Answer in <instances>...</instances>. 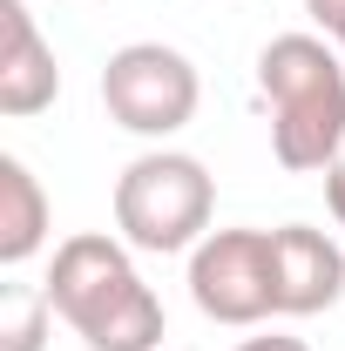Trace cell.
Here are the masks:
<instances>
[{"label": "cell", "instance_id": "cell-1", "mask_svg": "<svg viewBox=\"0 0 345 351\" xmlns=\"http://www.w3.org/2000/svg\"><path fill=\"white\" fill-rule=\"evenodd\" d=\"M41 291L54 304V317L88 351H156L163 345V304L142 284L129 243L109 237V230H75L54 250V270H47Z\"/></svg>", "mask_w": 345, "mask_h": 351}, {"label": "cell", "instance_id": "cell-2", "mask_svg": "<svg viewBox=\"0 0 345 351\" xmlns=\"http://www.w3.org/2000/svg\"><path fill=\"white\" fill-rule=\"evenodd\" d=\"M258 95L271 108V156L285 169H332L345 156V61L318 34H278L258 54Z\"/></svg>", "mask_w": 345, "mask_h": 351}, {"label": "cell", "instance_id": "cell-3", "mask_svg": "<svg viewBox=\"0 0 345 351\" xmlns=\"http://www.w3.org/2000/svg\"><path fill=\"white\" fill-rule=\"evenodd\" d=\"M210 210H216V182L183 149H149L115 176V230L129 250H149V257L197 250L210 237Z\"/></svg>", "mask_w": 345, "mask_h": 351}, {"label": "cell", "instance_id": "cell-4", "mask_svg": "<svg viewBox=\"0 0 345 351\" xmlns=\"http://www.w3.org/2000/svg\"><path fill=\"white\" fill-rule=\"evenodd\" d=\"M197 101H203V82H197V61L183 47L129 41L102 61V108H109L115 129H129V135L170 142L176 129H190Z\"/></svg>", "mask_w": 345, "mask_h": 351}, {"label": "cell", "instance_id": "cell-5", "mask_svg": "<svg viewBox=\"0 0 345 351\" xmlns=\"http://www.w3.org/2000/svg\"><path fill=\"white\" fill-rule=\"evenodd\" d=\"M190 298L210 324H264L271 298V230H210L190 250Z\"/></svg>", "mask_w": 345, "mask_h": 351}, {"label": "cell", "instance_id": "cell-6", "mask_svg": "<svg viewBox=\"0 0 345 351\" xmlns=\"http://www.w3.org/2000/svg\"><path fill=\"white\" fill-rule=\"evenodd\" d=\"M271 298H278V317L332 311L345 298V250L311 223L271 230Z\"/></svg>", "mask_w": 345, "mask_h": 351}, {"label": "cell", "instance_id": "cell-7", "mask_svg": "<svg viewBox=\"0 0 345 351\" xmlns=\"http://www.w3.org/2000/svg\"><path fill=\"white\" fill-rule=\"evenodd\" d=\"M54 95H61V68H54V47L41 41L27 0H0V115L27 122Z\"/></svg>", "mask_w": 345, "mask_h": 351}, {"label": "cell", "instance_id": "cell-8", "mask_svg": "<svg viewBox=\"0 0 345 351\" xmlns=\"http://www.w3.org/2000/svg\"><path fill=\"white\" fill-rule=\"evenodd\" d=\"M47 243V189L21 156H0V263L21 270Z\"/></svg>", "mask_w": 345, "mask_h": 351}, {"label": "cell", "instance_id": "cell-9", "mask_svg": "<svg viewBox=\"0 0 345 351\" xmlns=\"http://www.w3.org/2000/svg\"><path fill=\"white\" fill-rule=\"evenodd\" d=\"M47 317H54L47 291L7 284V291H0V351H41L47 345Z\"/></svg>", "mask_w": 345, "mask_h": 351}, {"label": "cell", "instance_id": "cell-10", "mask_svg": "<svg viewBox=\"0 0 345 351\" xmlns=\"http://www.w3.org/2000/svg\"><path fill=\"white\" fill-rule=\"evenodd\" d=\"M304 14H311V21H318V27H325L332 41L345 34V0H304Z\"/></svg>", "mask_w": 345, "mask_h": 351}, {"label": "cell", "instance_id": "cell-11", "mask_svg": "<svg viewBox=\"0 0 345 351\" xmlns=\"http://www.w3.org/2000/svg\"><path fill=\"white\" fill-rule=\"evenodd\" d=\"M325 203H332V217H339V230H345V156L325 169Z\"/></svg>", "mask_w": 345, "mask_h": 351}, {"label": "cell", "instance_id": "cell-12", "mask_svg": "<svg viewBox=\"0 0 345 351\" xmlns=\"http://www.w3.org/2000/svg\"><path fill=\"white\" fill-rule=\"evenodd\" d=\"M237 351H311L304 338H285V331H271V338H244Z\"/></svg>", "mask_w": 345, "mask_h": 351}, {"label": "cell", "instance_id": "cell-13", "mask_svg": "<svg viewBox=\"0 0 345 351\" xmlns=\"http://www.w3.org/2000/svg\"><path fill=\"white\" fill-rule=\"evenodd\" d=\"M339 54H345V34H339Z\"/></svg>", "mask_w": 345, "mask_h": 351}]
</instances>
